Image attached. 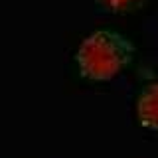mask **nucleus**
Listing matches in <instances>:
<instances>
[{
    "label": "nucleus",
    "instance_id": "2",
    "mask_svg": "<svg viewBox=\"0 0 158 158\" xmlns=\"http://www.w3.org/2000/svg\"><path fill=\"white\" fill-rule=\"evenodd\" d=\"M136 117L144 128L158 132V81L146 85L136 101Z\"/></svg>",
    "mask_w": 158,
    "mask_h": 158
},
{
    "label": "nucleus",
    "instance_id": "3",
    "mask_svg": "<svg viewBox=\"0 0 158 158\" xmlns=\"http://www.w3.org/2000/svg\"><path fill=\"white\" fill-rule=\"evenodd\" d=\"M95 2L107 10H113V12H123V10H131L138 6L142 0H95Z\"/></svg>",
    "mask_w": 158,
    "mask_h": 158
},
{
    "label": "nucleus",
    "instance_id": "1",
    "mask_svg": "<svg viewBox=\"0 0 158 158\" xmlns=\"http://www.w3.org/2000/svg\"><path fill=\"white\" fill-rule=\"evenodd\" d=\"M135 46L115 30H95L77 48L79 71L91 81H109L132 61Z\"/></svg>",
    "mask_w": 158,
    "mask_h": 158
}]
</instances>
